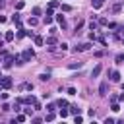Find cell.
Segmentation results:
<instances>
[{
	"instance_id": "obj_8",
	"label": "cell",
	"mask_w": 124,
	"mask_h": 124,
	"mask_svg": "<svg viewBox=\"0 0 124 124\" xmlns=\"http://www.w3.org/2000/svg\"><path fill=\"white\" fill-rule=\"evenodd\" d=\"M68 110H70V114H74V116H76V114H81V108H79L78 105H70Z\"/></svg>"
},
{
	"instance_id": "obj_22",
	"label": "cell",
	"mask_w": 124,
	"mask_h": 124,
	"mask_svg": "<svg viewBox=\"0 0 124 124\" xmlns=\"http://www.w3.org/2000/svg\"><path fill=\"white\" fill-rule=\"evenodd\" d=\"M110 110H112V112H118V110H120V105H118V101H114V103L110 105Z\"/></svg>"
},
{
	"instance_id": "obj_3",
	"label": "cell",
	"mask_w": 124,
	"mask_h": 124,
	"mask_svg": "<svg viewBox=\"0 0 124 124\" xmlns=\"http://www.w3.org/2000/svg\"><path fill=\"white\" fill-rule=\"evenodd\" d=\"M93 45H91V41H87V43H81V45H76L74 46V52H83V50H89Z\"/></svg>"
},
{
	"instance_id": "obj_13",
	"label": "cell",
	"mask_w": 124,
	"mask_h": 124,
	"mask_svg": "<svg viewBox=\"0 0 124 124\" xmlns=\"http://www.w3.org/2000/svg\"><path fill=\"white\" fill-rule=\"evenodd\" d=\"M45 43H46L48 46H54L58 41H56V37H54V35H50V37H46V41H45Z\"/></svg>"
},
{
	"instance_id": "obj_42",
	"label": "cell",
	"mask_w": 124,
	"mask_h": 124,
	"mask_svg": "<svg viewBox=\"0 0 124 124\" xmlns=\"http://www.w3.org/2000/svg\"><path fill=\"white\" fill-rule=\"evenodd\" d=\"M48 33H50V35H56V33H58V29H54V27H50V29H48Z\"/></svg>"
},
{
	"instance_id": "obj_49",
	"label": "cell",
	"mask_w": 124,
	"mask_h": 124,
	"mask_svg": "<svg viewBox=\"0 0 124 124\" xmlns=\"http://www.w3.org/2000/svg\"><path fill=\"white\" fill-rule=\"evenodd\" d=\"M0 78H2V74H0Z\"/></svg>"
},
{
	"instance_id": "obj_16",
	"label": "cell",
	"mask_w": 124,
	"mask_h": 124,
	"mask_svg": "<svg viewBox=\"0 0 124 124\" xmlns=\"http://www.w3.org/2000/svg\"><path fill=\"white\" fill-rule=\"evenodd\" d=\"M56 105H58V107H60V108H68V107H70V105H68V101H66V99H60V101H56Z\"/></svg>"
},
{
	"instance_id": "obj_11",
	"label": "cell",
	"mask_w": 124,
	"mask_h": 124,
	"mask_svg": "<svg viewBox=\"0 0 124 124\" xmlns=\"http://www.w3.org/2000/svg\"><path fill=\"white\" fill-rule=\"evenodd\" d=\"M101 70H103V66H101V64H97V66L91 70V78H97V76L101 74Z\"/></svg>"
},
{
	"instance_id": "obj_21",
	"label": "cell",
	"mask_w": 124,
	"mask_h": 124,
	"mask_svg": "<svg viewBox=\"0 0 124 124\" xmlns=\"http://www.w3.org/2000/svg\"><path fill=\"white\" fill-rule=\"evenodd\" d=\"M58 6H60V2H58V0H50V2H48V8H52V10H56Z\"/></svg>"
},
{
	"instance_id": "obj_47",
	"label": "cell",
	"mask_w": 124,
	"mask_h": 124,
	"mask_svg": "<svg viewBox=\"0 0 124 124\" xmlns=\"http://www.w3.org/2000/svg\"><path fill=\"white\" fill-rule=\"evenodd\" d=\"M0 8H4V2H2V0H0Z\"/></svg>"
},
{
	"instance_id": "obj_24",
	"label": "cell",
	"mask_w": 124,
	"mask_h": 124,
	"mask_svg": "<svg viewBox=\"0 0 124 124\" xmlns=\"http://www.w3.org/2000/svg\"><path fill=\"white\" fill-rule=\"evenodd\" d=\"M37 23H39V19H37L35 16H31V17H29V25H31V27H35Z\"/></svg>"
},
{
	"instance_id": "obj_36",
	"label": "cell",
	"mask_w": 124,
	"mask_h": 124,
	"mask_svg": "<svg viewBox=\"0 0 124 124\" xmlns=\"http://www.w3.org/2000/svg\"><path fill=\"white\" fill-rule=\"evenodd\" d=\"M2 110H4V112H6V110H12V107H10L8 103H2Z\"/></svg>"
},
{
	"instance_id": "obj_20",
	"label": "cell",
	"mask_w": 124,
	"mask_h": 124,
	"mask_svg": "<svg viewBox=\"0 0 124 124\" xmlns=\"http://www.w3.org/2000/svg\"><path fill=\"white\" fill-rule=\"evenodd\" d=\"M91 4H93V8L97 10V8H101V6L105 4V0H91Z\"/></svg>"
},
{
	"instance_id": "obj_10",
	"label": "cell",
	"mask_w": 124,
	"mask_h": 124,
	"mask_svg": "<svg viewBox=\"0 0 124 124\" xmlns=\"http://www.w3.org/2000/svg\"><path fill=\"white\" fill-rule=\"evenodd\" d=\"M33 41H35V46H43V45H45V39H43L41 35H35Z\"/></svg>"
},
{
	"instance_id": "obj_18",
	"label": "cell",
	"mask_w": 124,
	"mask_h": 124,
	"mask_svg": "<svg viewBox=\"0 0 124 124\" xmlns=\"http://www.w3.org/2000/svg\"><path fill=\"white\" fill-rule=\"evenodd\" d=\"M97 27H99V23H97L95 19H91V21H89V31H97Z\"/></svg>"
},
{
	"instance_id": "obj_5",
	"label": "cell",
	"mask_w": 124,
	"mask_h": 124,
	"mask_svg": "<svg viewBox=\"0 0 124 124\" xmlns=\"http://www.w3.org/2000/svg\"><path fill=\"white\" fill-rule=\"evenodd\" d=\"M107 91H108V83H107V81H101V85H99V95H101V97H105V95H107Z\"/></svg>"
},
{
	"instance_id": "obj_41",
	"label": "cell",
	"mask_w": 124,
	"mask_h": 124,
	"mask_svg": "<svg viewBox=\"0 0 124 124\" xmlns=\"http://www.w3.org/2000/svg\"><path fill=\"white\" fill-rule=\"evenodd\" d=\"M46 16H54V10L52 8H46Z\"/></svg>"
},
{
	"instance_id": "obj_33",
	"label": "cell",
	"mask_w": 124,
	"mask_h": 124,
	"mask_svg": "<svg viewBox=\"0 0 124 124\" xmlns=\"http://www.w3.org/2000/svg\"><path fill=\"white\" fill-rule=\"evenodd\" d=\"M99 25H108V21H107V17H99Z\"/></svg>"
},
{
	"instance_id": "obj_31",
	"label": "cell",
	"mask_w": 124,
	"mask_h": 124,
	"mask_svg": "<svg viewBox=\"0 0 124 124\" xmlns=\"http://www.w3.org/2000/svg\"><path fill=\"white\" fill-rule=\"evenodd\" d=\"M31 14H33V16H41V8H37V6H35V8L31 10Z\"/></svg>"
},
{
	"instance_id": "obj_6",
	"label": "cell",
	"mask_w": 124,
	"mask_h": 124,
	"mask_svg": "<svg viewBox=\"0 0 124 124\" xmlns=\"http://www.w3.org/2000/svg\"><path fill=\"white\" fill-rule=\"evenodd\" d=\"M108 76H110V79H112L114 83H118V81H120V74H118L116 70H108Z\"/></svg>"
},
{
	"instance_id": "obj_38",
	"label": "cell",
	"mask_w": 124,
	"mask_h": 124,
	"mask_svg": "<svg viewBox=\"0 0 124 124\" xmlns=\"http://www.w3.org/2000/svg\"><path fill=\"white\" fill-rule=\"evenodd\" d=\"M112 122H114L112 116H107V118H105V124H112Z\"/></svg>"
},
{
	"instance_id": "obj_45",
	"label": "cell",
	"mask_w": 124,
	"mask_h": 124,
	"mask_svg": "<svg viewBox=\"0 0 124 124\" xmlns=\"http://www.w3.org/2000/svg\"><path fill=\"white\" fill-rule=\"evenodd\" d=\"M118 101H124V93H120V95H118Z\"/></svg>"
},
{
	"instance_id": "obj_29",
	"label": "cell",
	"mask_w": 124,
	"mask_h": 124,
	"mask_svg": "<svg viewBox=\"0 0 124 124\" xmlns=\"http://www.w3.org/2000/svg\"><path fill=\"white\" fill-rule=\"evenodd\" d=\"M68 114H70V110H68V108H60V118H66Z\"/></svg>"
},
{
	"instance_id": "obj_19",
	"label": "cell",
	"mask_w": 124,
	"mask_h": 124,
	"mask_svg": "<svg viewBox=\"0 0 124 124\" xmlns=\"http://www.w3.org/2000/svg\"><path fill=\"white\" fill-rule=\"evenodd\" d=\"M56 107H58L56 103H48V105H46V112H54V110H56Z\"/></svg>"
},
{
	"instance_id": "obj_7",
	"label": "cell",
	"mask_w": 124,
	"mask_h": 124,
	"mask_svg": "<svg viewBox=\"0 0 124 124\" xmlns=\"http://www.w3.org/2000/svg\"><path fill=\"white\" fill-rule=\"evenodd\" d=\"M19 91H33V83H29V81H23V83L19 85Z\"/></svg>"
},
{
	"instance_id": "obj_34",
	"label": "cell",
	"mask_w": 124,
	"mask_h": 124,
	"mask_svg": "<svg viewBox=\"0 0 124 124\" xmlns=\"http://www.w3.org/2000/svg\"><path fill=\"white\" fill-rule=\"evenodd\" d=\"M97 41H99L103 46H107V39H105V37H97Z\"/></svg>"
},
{
	"instance_id": "obj_39",
	"label": "cell",
	"mask_w": 124,
	"mask_h": 124,
	"mask_svg": "<svg viewBox=\"0 0 124 124\" xmlns=\"http://www.w3.org/2000/svg\"><path fill=\"white\" fill-rule=\"evenodd\" d=\"M120 8H122L120 4H114V6H112V12H120Z\"/></svg>"
},
{
	"instance_id": "obj_4",
	"label": "cell",
	"mask_w": 124,
	"mask_h": 124,
	"mask_svg": "<svg viewBox=\"0 0 124 124\" xmlns=\"http://www.w3.org/2000/svg\"><path fill=\"white\" fill-rule=\"evenodd\" d=\"M17 101H19L21 105H35V103H37V99H35L33 95H27V97H17Z\"/></svg>"
},
{
	"instance_id": "obj_35",
	"label": "cell",
	"mask_w": 124,
	"mask_h": 124,
	"mask_svg": "<svg viewBox=\"0 0 124 124\" xmlns=\"http://www.w3.org/2000/svg\"><path fill=\"white\" fill-rule=\"evenodd\" d=\"M76 93H78L76 87H68V95H76Z\"/></svg>"
},
{
	"instance_id": "obj_12",
	"label": "cell",
	"mask_w": 124,
	"mask_h": 124,
	"mask_svg": "<svg viewBox=\"0 0 124 124\" xmlns=\"http://www.w3.org/2000/svg\"><path fill=\"white\" fill-rule=\"evenodd\" d=\"M56 21L60 23V27H62V29H66V19H64V16H62V14H58V16H56Z\"/></svg>"
},
{
	"instance_id": "obj_43",
	"label": "cell",
	"mask_w": 124,
	"mask_h": 124,
	"mask_svg": "<svg viewBox=\"0 0 124 124\" xmlns=\"http://www.w3.org/2000/svg\"><path fill=\"white\" fill-rule=\"evenodd\" d=\"M8 97H10V95H8V93H0V99H2V101H6V99H8Z\"/></svg>"
},
{
	"instance_id": "obj_32",
	"label": "cell",
	"mask_w": 124,
	"mask_h": 124,
	"mask_svg": "<svg viewBox=\"0 0 124 124\" xmlns=\"http://www.w3.org/2000/svg\"><path fill=\"white\" fill-rule=\"evenodd\" d=\"M60 8H62V12H70V10H72V6H68V4H62Z\"/></svg>"
},
{
	"instance_id": "obj_15",
	"label": "cell",
	"mask_w": 124,
	"mask_h": 124,
	"mask_svg": "<svg viewBox=\"0 0 124 124\" xmlns=\"http://www.w3.org/2000/svg\"><path fill=\"white\" fill-rule=\"evenodd\" d=\"M81 66H83V62H70V64H68L70 70H76V68H81Z\"/></svg>"
},
{
	"instance_id": "obj_48",
	"label": "cell",
	"mask_w": 124,
	"mask_h": 124,
	"mask_svg": "<svg viewBox=\"0 0 124 124\" xmlns=\"http://www.w3.org/2000/svg\"><path fill=\"white\" fill-rule=\"evenodd\" d=\"M122 43H124V37H122Z\"/></svg>"
},
{
	"instance_id": "obj_46",
	"label": "cell",
	"mask_w": 124,
	"mask_h": 124,
	"mask_svg": "<svg viewBox=\"0 0 124 124\" xmlns=\"http://www.w3.org/2000/svg\"><path fill=\"white\" fill-rule=\"evenodd\" d=\"M4 45H6V41H0V48H4Z\"/></svg>"
},
{
	"instance_id": "obj_25",
	"label": "cell",
	"mask_w": 124,
	"mask_h": 124,
	"mask_svg": "<svg viewBox=\"0 0 124 124\" xmlns=\"http://www.w3.org/2000/svg\"><path fill=\"white\" fill-rule=\"evenodd\" d=\"M39 79H41V81H48V79H50V74H48V72H46V74H41Z\"/></svg>"
},
{
	"instance_id": "obj_37",
	"label": "cell",
	"mask_w": 124,
	"mask_h": 124,
	"mask_svg": "<svg viewBox=\"0 0 124 124\" xmlns=\"http://www.w3.org/2000/svg\"><path fill=\"white\" fill-rule=\"evenodd\" d=\"M74 120H76V124H81V122H83V118H81L79 114H76V118H74Z\"/></svg>"
},
{
	"instance_id": "obj_30",
	"label": "cell",
	"mask_w": 124,
	"mask_h": 124,
	"mask_svg": "<svg viewBox=\"0 0 124 124\" xmlns=\"http://www.w3.org/2000/svg\"><path fill=\"white\" fill-rule=\"evenodd\" d=\"M33 110H35V108H31V107H25V108H23V112H25L27 116H31V114H33Z\"/></svg>"
},
{
	"instance_id": "obj_40",
	"label": "cell",
	"mask_w": 124,
	"mask_h": 124,
	"mask_svg": "<svg viewBox=\"0 0 124 124\" xmlns=\"http://www.w3.org/2000/svg\"><path fill=\"white\" fill-rule=\"evenodd\" d=\"M60 50H68V43H60Z\"/></svg>"
},
{
	"instance_id": "obj_9",
	"label": "cell",
	"mask_w": 124,
	"mask_h": 124,
	"mask_svg": "<svg viewBox=\"0 0 124 124\" xmlns=\"http://www.w3.org/2000/svg\"><path fill=\"white\" fill-rule=\"evenodd\" d=\"M14 39H16V35H14V31H6V33H4V41H6V43H12Z\"/></svg>"
},
{
	"instance_id": "obj_17",
	"label": "cell",
	"mask_w": 124,
	"mask_h": 124,
	"mask_svg": "<svg viewBox=\"0 0 124 124\" xmlns=\"http://www.w3.org/2000/svg\"><path fill=\"white\" fill-rule=\"evenodd\" d=\"M114 60H116V64H124V52H118L114 56Z\"/></svg>"
},
{
	"instance_id": "obj_27",
	"label": "cell",
	"mask_w": 124,
	"mask_h": 124,
	"mask_svg": "<svg viewBox=\"0 0 124 124\" xmlns=\"http://www.w3.org/2000/svg\"><path fill=\"white\" fill-rule=\"evenodd\" d=\"M25 118H27L25 112H23V114H17V116H16V122H25Z\"/></svg>"
},
{
	"instance_id": "obj_23",
	"label": "cell",
	"mask_w": 124,
	"mask_h": 124,
	"mask_svg": "<svg viewBox=\"0 0 124 124\" xmlns=\"http://www.w3.org/2000/svg\"><path fill=\"white\" fill-rule=\"evenodd\" d=\"M23 8H25V2L23 0H17L16 2V10H23Z\"/></svg>"
},
{
	"instance_id": "obj_44",
	"label": "cell",
	"mask_w": 124,
	"mask_h": 124,
	"mask_svg": "<svg viewBox=\"0 0 124 124\" xmlns=\"http://www.w3.org/2000/svg\"><path fill=\"white\" fill-rule=\"evenodd\" d=\"M6 19H8L6 16H0V23H6Z\"/></svg>"
},
{
	"instance_id": "obj_2",
	"label": "cell",
	"mask_w": 124,
	"mask_h": 124,
	"mask_svg": "<svg viewBox=\"0 0 124 124\" xmlns=\"http://www.w3.org/2000/svg\"><path fill=\"white\" fill-rule=\"evenodd\" d=\"M21 58H23V62H31V60L35 58V50H33V48H25V50L21 52Z\"/></svg>"
},
{
	"instance_id": "obj_14",
	"label": "cell",
	"mask_w": 124,
	"mask_h": 124,
	"mask_svg": "<svg viewBox=\"0 0 124 124\" xmlns=\"http://www.w3.org/2000/svg\"><path fill=\"white\" fill-rule=\"evenodd\" d=\"M16 37H17V39H21V37H27V29H23V27H21V29H17Z\"/></svg>"
},
{
	"instance_id": "obj_1",
	"label": "cell",
	"mask_w": 124,
	"mask_h": 124,
	"mask_svg": "<svg viewBox=\"0 0 124 124\" xmlns=\"http://www.w3.org/2000/svg\"><path fill=\"white\" fill-rule=\"evenodd\" d=\"M0 85H2V89H12V85H14V79L10 78V76H2L0 78Z\"/></svg>"
},
{
	"instance_id": "obj_26",
	"label": "cell",
	"mask_w": 124,
	"mask_h": 124,
	"mask_svg": "<svg viewBox=\"0 0 124 124\" xmlns=\"http://www.w3.org/2000/svg\"><path fill=\"white\" fill-rule=\"evenodd\" d=\"M54 118H56V114H54V112H48V114L45 116V120H46V122H52Z\"/></svg>"
},
{
	"instance_id": "obj_28",
	"label": "cell",
	"mask_w": 124,
	"mask_h": 124,
	"mask_svg": "<svg viewBox=\"0 0 124 124\" xmlns=\"http://www.w3.org/2000/svg\"><path fill=\"white\" fill-rule=\"evenodd\" d=\"M43 23H45V25H50V23H52V16H45Z\"/></svg>"
}]
</instances>
